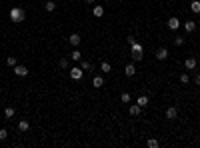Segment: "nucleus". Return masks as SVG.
I'll use <instances>...</instances> for the list:
<instances>
[{
	"instance_id": "nucleus-22",
	"label": "nucleus",
	"mask_w": 200,
	"mask_h": 148,
	"mask_svg": "<svg viewBox=\"0 0 200 148\" xmlns=\"http://www.w3.org/2000/svg\"><path fill=\"white\" fill-rule=\"evenodd\" d=\"M180 82H182V84H188V82H190V76H188L186 72H182V74H180Z\"/></svg>"
},
{
	"instance_id": "nucleus-30",
	"label": "nucleus",
	"mask_w": 200,
	"mask_h": 148,
	"mask_svg": "<svg viewBox=\"0 0 200 148\" xmlns=\"http://www.w3.org/2000/svg\"><path fill=\"white\" fill-rule=\"evenodd\" d=\"M58 64H60V68H68V58H62Z\"/></svg>"
},
{
	"instance_id": "nucleus-28",
	"label": "nucleus",
	"mask_w": 200,
	"mask_h": 148,
	"mask_svg": "<svg viewBox=\"0 0 200 148\" xmlns=\"http://www.w3.org/2000/svg\"><path fill=\"white\" fill-rule=\"evenodd\" d=\"M120 100H122V102H130V94H128V92H122Z\"/></svg>"
},
{
	"instance_id": "nucleus-24",
	"label": "nucleus",
	"mask_w": 200,
	"mask_h": 148,
	"mask_svg": "<svg viewBox=\"0 0 200 148\" xmlns=\"http://www.w3.org/2000/svg\"><path fill=\"white\" fill-rule=\"evenodd\" d=\"M132 60L134 62H140L142 60V52H132Z\"/></svg>"
},
{
	"instance_id": "nucleus-25",
	"label": "nucleus",
	"mask_w": 200,
	"mask_h": 148,
	"mask_svg": "<svg viewBox=\"0 0 200 148\" xmlns=\"http://www.w3.org/2000/svg\"><path fill=\"white\" fill-rule=\"evenodd\" d=\"M80 68H82V70L86 72V70H90V68H92V64L88 62V60H82V66H80Z\"/></svg>"
},
{
	"instance_id": "nucleus-16",
	"label": "nucleus",
	"mask_w": 200,
	"mask_h": 148,
	"mask_svg": "<svg viewBox=\"0 0 200 148\" xmlns=\"http://www.w3.org/2000/svg\"><path fill=\"white\" fill-rule=\"evenodd\" d=\"M14 114H16V110L12 108V106H6V108H4V116H6V118H14Z\"/></svg>"
},
{
	"instance_id": "nucleus-7",
	"label": "nucleus",
	"mask_w": 200,
	"mask_h": 148,
	"mask_svg": "<svg viewBox=\"0 0 200 148\" xmlns=\"http://www.w3.org/2000/svg\"><path fill=\"white\" fill-rule=\"evenodd\" d=\"M124 74H126L128 78H132L134 74H136V66H134L132 62H130V64H126V66H124Z\"/></svg>"
},
{
	"instance_id": "nucleus-29",
	"label": "nucleus",
	"mask_w": 200,
	"mask_h": 148,
	"mask_svg": "<svg viewBox=\"0 0 200 148\" xmlns=\"http://www.w3.org/2000/svg\"><path fill=\"white\" fill-rule=\"evenodd\" d=\"M174 44H176V46H182V44H184V38H182V36H176V38H174Z\"/></svg>"
},
{
	"instance_id": "nucleus-1",
	"label": "nucleus",
	"mask_w": 200,
	"mask_h": 148,
	"mask_svg": "<svg viewBox=\"0 0 200 148\" xmlns=\"http://www.w3.org/2000/svg\"><path fill=\"white\" fill-rule=\"evenodd\" d=\"M10 20L12 22H24L26 20V12L22 8H18V6H14V8L10 10Z\"/></svg>"
},
{
	"instance_id": "nucleus-32",
	"label": "nucleus",
	"mask_w": 200,
	"mask_h": 148,
	"mask_svg": "<svg viewBox=\"0 0 200 148\" xmlns=\"http://www.w3.org/2000/svg\"><path fill=\"white\" fill-rule=\"evenodd\" d=\"M86 4H94V0H86Z\"/></svg>"
},
{
	"instance_id": "nucleus-23",
	"label": "nucleus",
	"mask_w": 200,
	"mask_h": 148,
	"mask_svg": "<svg viewBox=\"0 0 200 148\" xmlns=\"http://www.w3.org/2000/svg\"><path fill=\"white\" fill-rule=\"evenodd\" d=\"M6 64L14 68V66H16V58H14V56H8V58H6Z\"/></svg>"
},
{
	"instance_id": "nucleus-2",
	"label": "nucleus",
	"mask_w": 200,
	"mask_h": 148,
	"mask_svg": "<svg viewBox=\"0 0 200 148\" xmlns=\"http://www.w3.org/2000/svg\"><path fill=\"white\" fill-rule=\"evenodd\" d=\"M166 24H168V28H170V30H178V28H180V20H178L176 16H170Z\"/></svg>"
},
{
	"instance_id": "nucleus-21",
	"label": "nucleus",
	"mask_w": 200,
	"mask_h": 148,
	"mask_svg": "<svg viewBox=\"0 0 200 148\" xmlns=\"http://www.w3.org/2000/svg\"><path fill=\"white\" fill-rule=\"evenodd\" d=\"M70 58H72V60H82V52H80V50H72Z\"/></svg>"
},
{
	"instance_id": "nucleus-12",
	"label": "nucleus",
	"mask_w": 200,
	"mask_h": 148,
	"mask_svg": "<svg viewBox=\"0 0 200 148\" xmlns=\"http://www.w3.org/2000/svg\"><path fill=\"white\" fill-rule=\"evenodd\" d=\"M92 86H94V88H102V86H104V78H102V76H94V78H92Z\"/></svg>"
},
{
	"instance_id": "nucleus-8",
	"label": "nucleus",
	"mask_w": 200,
	"mask_h": 148,
	"mask_svg": "<svg viewBox=\"0 0 200 148\" xmlns=\"http://www.w3.org/2000/svg\"><path fill=\"white\" fill-rule=\"evenodd\" d=\"M128 112H130V116H140V114H142V106H138V104H130Z\"/></svg>"
},
{
	"instance_id": "nucleus-27",
	"label": "nucleus",
	"mask_w": 200,
	"mask_h": 148,
	"mask_svg": "<svg viewBox=\"0 0 200 148\" xmlns=\"http://www.w3.org/2000/svg\"><path fill=\"white\" fill-rule=\"evenodd\" d=\"M8 138V130L6 128H0V140H6Z\"/></svg>"
},
{
	"instance_id": "nucleus-31",
	"label": "nucleus",
	"mask_w": 200,
	"mask_h": 148,
	"mask_svg": "<svg viewBox=\"0 0 200 148\" xmlns=\"http://www.w3.org/2000/svg\"><path fill=\"white\" fill-rule=\"evenodd\" d=\"M194 82H196V84L200 86V74H196V76H194Z\"/></svg>"
},
{
	"instance_id": "nucleus-26",
	"label": "nucleus",
	"mask_w": 200,
	"mask_h": 148,
	"mask_svg": "<svg viewBox=\"0 0 200 148\" xmlns=\"http://www.w3.org/2000/svg\"><path fill=\"white\" fill-rule=\"evenodd\" d=\"M148 146H150V148H158V146H160V144H158V140H154V138H150V140H148Z\"/></svg>"
},
{
	"instance_id": "nucleus-18",
	"label": "nucleus",
	"mask_w": 200,
	"mask_h": 148,
	"mask_svg": "<svg viewBox=\"0 0 200 148\" xmlns=\"http://www.w3.org/2000/svg\"><path fill=\"white\" fill-rule=\"evenodd\" d=\"M44 8H46V12H54V10H56V4H54V0H48L46 4H44Z\"/></svg>"
},
{
	"instance_id": "nucleus-17",
	"label": "nucleus",
	"mask_w": 200,
	"mask_h": 148,
	"mask_svg": "<svg viewBox=\"0 0 200 148\" xmlns=\"http://www.w3.org/2000/svg\"><path fill=\"white\" fill-rule=\"evenodd\" d=\"M190 10L198 14V12H200V0H192V2H190Z\"/></svg>"
},
{
	"instance_id": "nucleus-15",
	"label": "nucleus",
	"mask_w": 200,
	"mask_h": 148,
	"mask_svg": "<svg viewBox=\"0 0 200 148\" xmlns=\"http://www.w3.org/2000/svg\"><path fill=\"white\" fill-rule=\"evenodd\" d=\"M136 104H138V106H142V108H146V106H148V96H146V94L138 96V100H136Z\"/></svg>"
},
{
	"instance_id": "nucleus-6",
	"label": "nucleus",
	"mask_w": 200,
	"mask_h": 148,
	"mask_svg": "<svg viewBox=\"0 0 200 148\" xmlns=\"http://www.w3.org/2000/svg\"><path fill=\"white\" fill-rule=\"evenodd\" d=\"M14 74H16V76H26V74H28V68L22 66V64H16V66H14Z\"/></svg>"
},
{
	"instance_id": "nucleus-3",
	"label": "nucleus",
	"mask_w": 200,
	"mask_h": 148,
	"mask_svg": "<svg viewBox=\"0 0 200 148\" xmlns=\"http://www.w3.org/2000/svg\"><path fill=\"white\" fill-rule=\"evenodd\" d=\"M166 118H168V120H176V118H178V108H176V106L166 108Z\"/></svg>"
},
{
	"instance_id": "nucleus-11",
	"label": "nucleus",
	"mask_w": 200,
	"mask_h": 148,
	"mask_svg": "<svg viewBox=\"0 0 200 148\" xmlns=\"http://www.w3.org/2000/svg\"><path fill=\"white\" fill-rule=\"evenodd\" d=\"M184 30L188 34L194 32V30H196V22H194V20H186V22H184Z\"/></svg>"
},
{
	"instance_id": "nucleus-5",
	"label": "nucleus",
	"mask_w": 200,
	"mask_h": 148,
	"mask_svg": "<svg viewBox=\"0 0 200 148\" xmlns=\"http://www.w3.org/2000/svg\"><path fill=\"white\" fill-rule=\"evenodd\" d=\"M82 74H84L82 68H70V78H72V80H80Z\"/></svg>"
},
{
	"instance_id": "nucleus-20",
	"label": "nucleus",
	"mask_w": 200,
	"mask_h": 148,
	"mask_svg": "<svg viewBox=\"0 0 200 148\" xmlns=\"http://www.w3.org/2000/svg\"><path fill=\"white\" fill-rule=\"evenodd\" d=\"M130 48H132V52H142V44H138L136 40L130 44Z\"/></svg>"
},
{
	"instance_id": "nucleus-9",
	"label": "nucleus",
	"mask_w": 200,
	"mask_h": 148,
	"mask_svg": "<svg viewBox=\"0 0 200 148\" xmlns=\"http://www.w3.org/2000/svg\"><path fill=\"white\" fill-rule=\"evenodd\" d=\"M168 58V48H158L156 50V60H166Z\"/></svg>"
},
{
	"instance_id": "nucleus-10",
	"label": "nucleus",
	"mask_w": 200,
	"mask_h": 148,
	"mask_svg": "<svg viewBox=\"0 0 200 148\" xmlns=\"http://www.w3.org/2000/svg\"><path fill=\"white\" fill-rule=\"evenodd\" d=\"M184 66H186V70H194V68H196V58L188 56V58H186V62H184Z\"/></svg>"
},
{
	"instance_id": "nucleus-4",
	"label": "nucleus",
	"mask_w": 200,
	"mask_h": 148,
	"mask_svg": "<svg viewBox=\"0 0 200 148\" xmlns=\"http://www.w3.org/2000/svg\"><path fill=\"white\" fill-rule=\"evenodd\" d=\"M68 42L72 44V46H78V44L82 42V36L78 32H74V34H70V36H68Z\"/></svg>"
},
{
	"instance_id": "nucleus-19",
	"label": "nucleus",
	"mask_w": 200,
	"mask_h": 148,
	"mask_svg": "<svg viewBox=\"0 0 200 148\" xmlns=\"http://www.w3.org/2000/svg\"><path fill=\"white\" fill-rule=\"evenodd\" d=\"M100 70L104 72V74H108V72H112V66H110V62H102L100 64Z\"/></svg>"
},
{
	"instance_id": "nucleus-14",
	"label": "nucleus",
	"mask_w": 200,
	"mask_h": 148,
	"mask_svg": "<svg viewBox=\"0 0 200 148\" xmlns=\"http://www.w3.org/2000/svg\"><path fill=\"white\" fill-rule=\"evenodd\" d=\"M92 14H94L96 18H102V16H104V8H102V6H94V8H92Z\"/></svg>"
},
{
	"instance_id": "nucleus-13",
	"label": "nucleus",
	"mask_w": 200,
	"mask_h": 148,
	"mask_svg": "<svg viewBox=\"0 0 200 148\" xmlns=\"http://www.w3.org/2000/svg\"><path fill=\"white\" fill-rule=\"evenodd\" d=\"M28 128H30V122H28V120H20V122H18V132H26Z\"/></svg>"
}]
</instances>
